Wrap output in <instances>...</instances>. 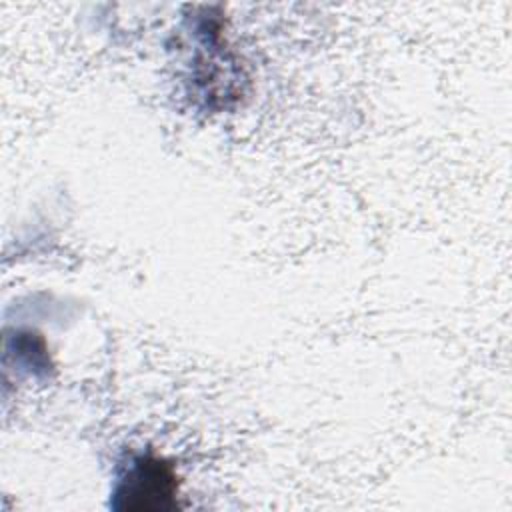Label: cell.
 <instances>
[{
  "mask_svg": "<svg viewBox=\"0 0 512 512\" xmlns=\"http://www.w3.org/2000/svg\"><path fill=\"white\" fill-rule=\"evenodd\" d=\"M176 492L172 468L154 456H140L132 462L120 480L116 496L122 498L118 508H164L166 500Z\"/></svg>",
  "mask_w": 512,
  "mask_h": 512,
  "instance_id": "6da1fadb",
  "label": "cell"
}]
</instances>
